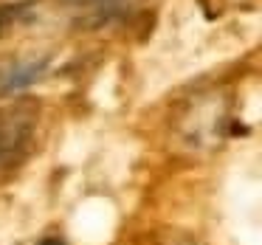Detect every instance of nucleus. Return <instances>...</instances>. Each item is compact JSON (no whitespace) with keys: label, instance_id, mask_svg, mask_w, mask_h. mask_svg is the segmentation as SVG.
<instances>
[{"label":"nucleus","instance_id":"nucleus-1","mask_svg":"<svg viewBox=\"0 0 262 245\" xmlns=\"http://www.w3.org/2000/svg\"><path fill=\"white\" fill-rule=\"evenodd\" d=\"M37 107L23 99L0 110V169H12L29 155L37 132Z\"/></svg>","mask_w":262,"mask_h":245},{"label":"nucleus","instance_id":"nucleus-2","mask_svg":"<svg viewBox=\"0 0 262 245\" xmlns=\"http://www.w3.org/2000/svg\"><path fill=\"white\" fill-rule=\"evenodd\" d=\"M74 26L79 29H104L130 14L133 0H59Z\"/></svg>","mask_w":262,"mask_h":245},{"label":"nucleus","instance_id":"nucleus-3","mask_svg":"<svg viewBox=\"0 0 262 245\" xmlns=\"http://www.w3.org/2000/svg\"><path fill=\"white\" fill-rule=\"evenodd\" d=\"M46 74H48V57L17 59V62L9 65V71H0V96H14V93L29 91Z\"/></svg>","mask_w":262,"mask_h":245},{"label":"nucleus","instance_id":"nucleus-4","mask_svg":"<svg viewBox=\"0 0 262 245\" xmlns=\"http://www.w3.org/2000/svg\"><path fill=\"white\" fill-rule=\"evenodd\" d=\"M29 14V6L26 3H9V6H0V34H6L9 29H12L14 23H20V20Z\"/></svg>","mask_w":262,"mask_h":245},{"label":"nucleus","instance_id":"nucleus-5","mask_svg":"<svg viewBox=\"0 0 262 245\" xmlns=\"http://www.w3.org/2000/svg\"><path fill=\"white\" fill-rule=\"evenodd\" d=\"M37 245H68V242H65L62 237H42Z\"/></svg>","mask_w":262,"mask_h":245},{"label":"nucleus","instance_id":"nucleus-6","mask_svg":"<svg viewBox=\"0 0 262 245\" xmlns=\"http://www.w3.org/2000/svg\"><path fill=\"white\" fill-rule=\"evenodd\" d=\"M183 245H194V242H183Z\"/></svg>","mask_w":262,"mask_h":245}]
</instances>
